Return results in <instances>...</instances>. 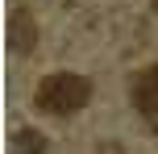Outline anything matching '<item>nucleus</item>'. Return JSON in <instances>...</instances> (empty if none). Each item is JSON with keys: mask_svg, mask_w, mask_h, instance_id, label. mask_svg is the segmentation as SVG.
<instances>
[{"mask_svg": "<svg viewBox=\"0 0 158 154\" xmlns=\"http://www.w3.org/2000/svg\"><path fill=\"white\" fill-rule=\"evenodd\" d=\"M33 100H38V108L50 113V117H75L79 108H87V100H92V83H87L83 75H75V71H54V75H46V79L38 83Z\"/></svg>", "mask_w": 158, "mask_h": 154, "instance_id": "1", "label": "nucleus"}, {"mask_svg": "<svg viewBox=\"0 0 158 154\" xmlns=\"http://www.w3.org/2000/svg\"><path fill=\"white\" fill-rule=\"evenodd\" d=\"M133 108L142 113L146 125L158 129V63L133 75Z\"/></svg>", "mask_w": 158, "mask_h": 154, "instance_id": "2", "label": "nucleus"}, {"mask_svg": "<svg viewBox=\"0 0 158 154\" xmlns=\"http://www.w3.org/2000/svg\"><path fill=\"white\" fill-rule=\"evenodd\" d=\"M33 42H38L33 13H29V8H13V17H8V50H17V54H29Z\"/></svg>", "mask_w": 158, "mask_h": 154, "instance_id": "3", "label": "nucleus"}, {"mask_svg": "<svg viewBox=\"0 0 158 154\" xmlns=\"http://www.w3.org/2000/svg\"><path fill=\"white\" fill-rule=\"evenodd\" d=\"M8 150H13V154H46V138H42L38 129H21Z\"/></svg>", "mask_w": 158, "mask_h": 154, "instance_id": "4", "label": "nucleus"}, {"mask_svg": "<svg viewBox=\"0 0 158 154\" xmlns=\"http://www.w3.org/2000/svg\"><path fill=\"white\" fill-rule=\"evenodd\" d=\"M154 4H158V0H154Z\"/></svg>", "mask_w": 158, "mask_h": 154, "instance_id": "5", "label": "nucleus"}]
</instances>
